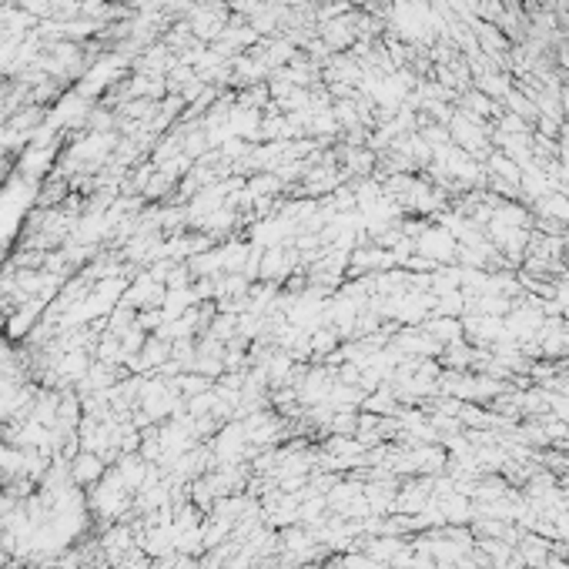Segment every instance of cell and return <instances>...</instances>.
Segmentation results:
<instances>
[{"instance_id":"6da1fadb","label":"cell","mask_w":569,"mask_h":569,"mask_svg":"<svg viewBox=\"0 0 569 569\" xmlns=\"http://www.w3.org/2000/svg\"><path fill=\"white\" fill-rule=\"evenodd\" d=\"M74 476H77L81 482L101 479V462L94 459V456H84V459H77V465H74Z\"/></svg>"}]
</instances>
